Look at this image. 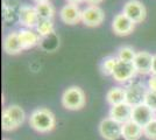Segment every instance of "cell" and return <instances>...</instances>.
I'll use <instances>...</instances> for the list:
<instances>
[{"instance_id": "cell-24", "label": "cell", "mask_w": 156, "mask_h": 140, "mask_svg": "<svg viewBox=\"0 0 156 140\" xmlns=\"http://www.w3.org/2000/svg\"><path fill=\"white\" fill-rule=\"evenodd\" d=\"M144 104H147L156 112V91L148 89L147 95H146V99H144Z\"/></svg>"}, {"instance_id": "cell-18", "label": "cell", "mask_w": 156, "mask_h": 140, "mask_svg": "<svg viewBox=\"0 0 156 140\" xmlns=\"http://www.w3.org/2000/svg\"><path fill=\"white\" fill-rule=\"evenodd\" d=\"M106 100L111 106L126 102V88L113 87L106 93Z\"/></svg>"}, {"instance_id": "cell-26", "label": "cell", "mask_w": 156, "mask_h": 140, "mask_svg": "<svg viewBox=\"0 0 156 140\" xmlns=\"http://www.w3.org/2000/svg\"><path fill=\"white\" fill-rule=\"evenodd\" d=\"M90 6H97V5H99L100 2H103L104 0H85Z\"/></svg>"}, {"instance_id": "cell-5", "label": "cell", "mask_w": 156, "mask_h": 140, "mask_svg": "<svg viewBox=\"0 0 156 140\" xmlns=\"http://www.w3.org/2000/svg\"><path fill=\"white\" fill-rule=\"evenodd\" d=\"M122 13L128 16L134 23H141L147 16L146 7L139 0H128L124 5Z\"/></svg>"}, {"instance_id": "cell-29", "label": "cell", "mask_w": 156, "mask_h": 140, "mask_svg": "<svg viewBox=\"0 0 156 140\" xmlns=\"http://www.w3.org/2000/svg\"><path fill=\"white\" fill-rule=\"evenodd\" d=\"M34 1H36L37 4H40V2H47V1H49V0H34Z\"/></svg>"}, {"instance_id": "cell-17", "label": "cell", "mask_w": 156, "mask_h": 140, "mask_svg": "<svg viewBox=\"0 0 156 140\" xmlns=\"http://www.w3.org/2000/svg\"><path fill=\"white\" fill-rule=\"evenodd\" d=\"M19 38L23 50L35 47L40 41V35L32 29H21L19 32Z\"/></svg>"}, {"instance_id": "cell-27", "label": "cell", "mask_w": 156, "mask_h": 140, "mask_svg": "<svg viewBox=\"0 0 156 140\" xmlns=\"http://www.w3.org/2000/svg\"><path fill=\"white\" fill-rule=\"evenodd\" d=\"M151 75H156V54L153 55V67H151Z\"/></svg>"}, {"instance_id": "cell-23", "label": "cell", "mask_w": 156, "mask_h": 140, "mask_svg": "<svg viewBox=\"0 0 156 140\" xmlns=\"http://www.w3.org/2000/svg\"><path fill=\"white\" fill-rule=\"evenodd\" d=\"M143 135L149 140H156V119L143 127Z\"/></svg>"}, {"instance_id": "cell-15", "label": "cell", "mask_w": 156, "mask_h": 140, "mask_svg": "<svg viewBox=\"0 0 156 140\" xmlns=\"http://www.w3.org/2000/svg\"><path fill=\"white\" fill-rule=\"evenodd\" d=\"M2 47H4L5 53L8 55H16L21 53L23 48L20 42L19 32H12V33L7 34L2 42Z\"/></svg>"}, {"instance_id": "cell-4", "label": "cell", "mask_w": 156, "mask_h": 140, "mask_svg": "<svg viewBox=\"0 0 156 140\" xmlns=\"http://www.w3.org/2000/svg\"><path fill=\"white\" fill-rule=\"evenodd\" d=\"M99 133L105 140H118L122 134V124L107 117L100 121Z\"/></svg>"}, {"instance_id": "cell-19", "label": "cell", "mask_w": 156, "mask_h": 140, "mask_svg": "<svg viewBox=\"0 0 156 140\" xmlns=\"http://www.w3.org/2000/svg\"><path fill=\"white\" fill-rule=\"evenodd\" d=\"M36 12L39 14L40 19H50L51 20L54 14H55V8L49 1L47 2H40L36 6Z\"/></svg>"}, {"instance_id": "cell-8", "label": "cell", "mask_w": 156, "mask_h": 140, "mask_svg": "<svg viewBox=\"0 0 156 140\" xmlns=\"http://www.w3.org/2000/svg\"><path fill=\"white\" fill-rule=\"evenodd\" d=\"M104 19V11L99 6H87L82 11V22L87 27L100 26Z\"/></svg>"}, {"instance_id": "cell-11", "label": "cell", "mask_w": 156, "mask_h": 140, "mask_svg": "<svg viewBox=\"0 0 156 140\" xmlns=\"http://www.w3.org/2000/svg\"><path fill=\"white\" fill-rule=\"evenodd\" d=\"M134 28H135V23L130 20L128 16H126L124 13L117 14L112 22V29L119 36L129 35L130 33H133Z\"/></svg>"}, {"instance_id": "cell-28", "label": "cell", "mask_w": 156, "mask_h": 140, "mask_svg": "<svg viewBox=\"0 0 156 140\" xmlns=\"http://www.w3.org/2000/svg\"><path fill=\"white\" fill-rule=\"evenodd\" d=\"M68 1V4H73V5H78V4H80V2H83L85 0H66Z\"/></svg>"}, {"instance_id": "cell-14", "label": "cell", "mask_w": 156, "mask_h": 140, "mask_svg": "<svg viewBox=\"0 0 156 140\" xmlns=\"http://www.w3.org/2000/svg\"><path fill=\"white\" fill-rule=\"evenodd\" d=\"M134 67L136 69L137 74L141 75H148L151 74V67H153V55L148 52H139L133 62Z\"/></svg>"}, {"instance_id": "cell-13", "label": "cell", "mask_w": 156, "mask_h": 140, "mask_svg": "<svg viewBox=\"0 0 156 140\" xmlns=\"http://www.w3.org/2000/svg\"><path fill=\"white\" fill-rule=\"evenodd\" d=\"M132 111H133V106H130L129 104L125 102L111 107L110 118L114 119L120 124H125L132 120Z\"/></svg>"}, {"instance_id": "cell-20", "label": "cell", "mask_w": 156, "mask_h": 140, "mask_svg": "<svg viewBox=\"0 0 156 140\" xmlns=\"http://www.w3.org/2000/svg\"><path fill=\"white\" fill-rule=\"evenodd\" d=\"M36 33L42 38H46V36L54 33V22H52V20H50V19H40L39 23L36 26Z\"/></svg>"}, {"instance_id": "cell-21", "label": "cell", "mask_w": 156, "mask_h": 140, "mask_svg": "<svg viewBox=\"0 0 156 140\" xmlns=\"http://www.w3.org/2000/svg\"><path fill=\"white\" fill-rule=\"evenodd\" d=\"M136 56V53L135 50L132 48V47L125 46L121 47L119 50H118V60L120 61H125V62H134V59Z\"/></svg>"}, {"instance_id": "cell-9", "label": "cell", "mask_w": 156, "mask_h": 140, "mask_svg": "<svg viewBox=\"0 0 156 140\" xmlns=\"http://www.w3.org/2000/svg\"><path fill=\"white\" fill-rule=\"evenodd\" d=\"M154 119H156V112L151 107L148 106L147 104L143 103L141 105H137V106L133 107L132 120L135 121L136 124H139L140 126L144 127Z\"/></svg>"}, {"instance_id": "cell-25", "label": "cell", "mask_w": 156, "mask_h": 140, "mask_svg": "<svg viewBox=\"0 0 156 140\" xmlns=\"http://www.w3.org/2000/svg\"><path fill=\"white\" fill-rule=\"evenodd\" d=\"M148 88L150 90L156 91V75H151V77L148 80Z\"/></svg>"}, {"instance_id": "cell-3", "label": "cell", "mask_w": 156, "mask_h": 140, "mask_svg": "<svg viewBox=\"0 0 156 140\" xmlns=\"http://www.w3.org/2000/svg\"><path fill=\"white\" fill-rule=\"evenodd\" d=\"M61 102L63 107H65L66 110L78 111L85 106L86 97L84 91L79 87H70L63 92Z\"/></svg>"}, {"instance_id": "cell-2", "label": "cell", "mask_w": 156, "mask_h": 140, "mask_svg": "<svg viewBox=\"0 0 156 140\" xmlns=\"http://www.w3.org/2000/svg\"><path fill=\"white\" fill-rule=\"evenodd\" d=\"M26 119V113L23 109L19 105H9L4 109L1 116V127L2 131L11 132L19 128Z\"/></svg>"}, {"instance_id": "cell-6", "label": "cell", "mask_w": 156, "mask_h": 140, "mask_svg": "<svg viewBox=\"0 0 156 140\" xmlns=\"http://www.w3.org/2000/svg\"><path fill=\"white\" fill-rule=\"evenodd\" d=\"M148 89L141 83H130L126 88V103L130 106H137L144 103Z\"/></svg>"}, {"instance_id": "cell-22", "label": "cell", "mask_w": 156, "mask_h": 140, "mask_svg": "<svg viewBox=\"0 0 156 140\" xmlns=\"http://www.w3.org/2000/svg\"><path fill=\"white\" fill-rule=\"evenodd\" d=\"M117 62H118V57H114V56H108V57H106V59L103 61L101 66H100L101 73L104 74V75H106V76H112Z\"/></svg>"}, {"instance_id": "cell-7", "label": "cell", "mask_w": 156, "mask_h": 140, "mask_svg": "<svg viewBox=\"0 0 156 140\" xmlns=\"http://www.w3.org/2000/svg\"><path fill=\"white\" fill-rule=\"evenodd\" d=\"M136 74V69L132 62H125V61L118 60L112 77L118 83H126L128 81L133 80V77Z\"/></svg>"}, {"instance_id": "cell-16", "label": "cell", "mask_w": 156, "mask_h": 140, "mask_svg": "<svg viewBox=\"0 0 156 140\" xmlns=\"http://www.w3.org/2000/svg\"><path fill=\"white\" fill-rule=\"evenodd\" d=\"M143 135V127L136 124L135 121L129 120L122 124V134L121 137L125 140H139Z\"/></svg>"}, {"instance_id": "cell-1", "label": "cell", "mask_w": 156, "mask_h": 140, "mask_svg": "<svg viewBox=\"0 0 156 140\" xmlns=\"http://www.w3.org/2000/svg\"><path fill=\"white\" fill-rule=\"evenodd\" d=\"M29 125L39 133H49L55 128L56 118L49 109L39 107L34 110L29 117Z\"/></svg>"}, {"instance_id": "cell-12", "label": "cell", "mask_w": 156, "mask_h": 140, "mask_svg": "<svg viewBox=\"0 0 156 140\" xmlns=\"http://www.w3.org/2000/svg\"><path fill=\"white\" fill-rule=\"evenodd\" d=\"M59 18L66 25H76L82 21V11L78 5L66 4L59 11Z\"/></svg>"}, {"instance_id": "cell-10", "label": "cell", "mask_w": 156, "mask_h": 140, "mask_svg": "<svg viewBox=\"0 0 156 140\" xmlns=\"http://www.w3.org/2000/svg\"><path fill=\"white\" fill-rule=\"evenodd\" d=\"M18 16H19L20 25L26 27L27 29H32L34 27L36 28L40 21V16L36 12V8L29 5H21Z\"/></svg>"}, {"instance_id": "cell-30", "label": "cell", "mask_w": 156, "mask_h": 140, "mask_svg": "<svg viewBox=\"0 0 156 140\" xmlns=\"http://www.w3.org/2000/svg\"><path fill=\"white\" fill-rule=\"evenodd\" d=\"M4 140H8V139H4Z\"/></svg>"}]
</instances>
